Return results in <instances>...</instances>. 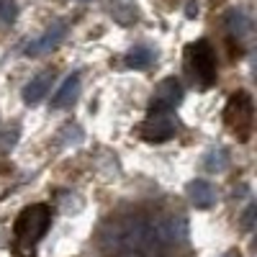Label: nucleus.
Instances as JSON below:
<instances>
[{
	"label": "nucleus",
	"mask_w": 257,
	"mask_h": 257,
	"mask_svg": "<svg viewBox=\"0 0 257 257\" xmlns=\"http://www.w3.org/2000/svg\"><path fill=\"white\" fill-rule=\"evenodd\" d=\"M175 137V121L170 113H152L142 126V139L144 142H167Z\"/></svg>",
	"instance_id": "obj_7"
},
{
	"label": "nucleus",
	"mask_w": 257,
	"mask_h": 257,
	"mask_svg": "<svg viewBox=\"0 0 257 257\" xmlns=\"http://www.w3.org/2000/svg\"><path fill=\"white\" fill-rule=\"evenodd\" d=\"M180 98H183L180 82L175 77H167L155 88V98H152V108H149V113H170L180 103Z\"/></svg>",
	"instance_id": "obj_6"
},
{
	"label": "nucleus",
	"mask_w": 257,
	"mask_h": 257,
	"mask_svg": "<svg viewBox=\"0 0 257 257\" xmlns=\"http://www.w3.org/2000/svg\"><path fill=\"white\" fill-rule=\"evenodd\" d=\"M108 6H111L113 21H118V24L128 26L137 21V3L134 0H108Z\"/></svg>",
	"instance_id": "obj_12"
},
{
	"label": "nucleus",
	"mask_w": 257,
	"mask_h": 257,
	"mask_svg": "<svg viewBox=\"0 0 257 257\" xmlns=\"http://www.w3.org/2000/svg\"><path fill=\"white\" fill-rule=\"evenodd\" d=\"M152 49H147V47H132L126 52V67H132V70H144L149 62H152Z\"/></svg>",
	"instance_id": "obj_13"
},
{
	"label": "nucleus",
	"mask_w": 257,
	"mask_h": 257,
	"mask_svg": "<svg viewBox=\"0 0 257 257\" xmlns=\"http://www.w3.org/2000/svg\"><path fill=\"white\" fill-rule=\"evenodd\" d=\"M49 219H52V211L44 203L24 208V213H21L18 221H16V239H18V244H26V247L36 244L41 237H44V231L49 226Z\"/></svg>",
	"instance_id": "obj_3"
},
{
	"label": "nucleus",
	"mask_w": 257,
	"mask_h": 257,
	"mask_svg": "<svg viewBox=\"0 0 257 257\" xmlns=\"http://www.w3.org/2000/svg\"><path fill=\"white\" fill-rule=\"evenodd\" d=\"M188 62L193 67V75L203 85H211L216 80V54H213V49L206 39H198L196 44L188 47Z\"/></svg>",
	"instance_id": "obj_4"
},
{
	"label": "nucleus",
	"mask_w": 257,
	"mask_h": 257,
	"mask_svg": "<svg viewBox=\"0 0 257 257\" xmlns=\"http://www.w3.org/2000/svg\"><path fill=\"white\" fill-rule=\"evenodd\" d=\"M18 16V6L13 0H0V24H13Z\"/></svg>",
	"instance_id": "obj_16"
},
{
	"label": "nucleus",
	"mask_w": 257,
	"mask_h": 257,
	"mask_svg": "<svg viewBox=\"0 0 257 257\" xmlns=\"http://www.w3.org/2000/svg\"><path fill=\"white\" fill-rule=\"evenodd\" d=\"M224 257H239V252H226Z\"/></svg>",
	"instance_id": "obj_18"
},
{
	"label": "nucleus",
	"mask_w": 257,
	"mask_h": 257,
	"mask_svg": "<svg viewBox=\"0 0 257 257\" xmlns=\"http://www.w3.org/2000/svg\"><path fill=\"white\" fill-rule=\"evenodd\" d=\"M252 111H254L252 108V98L244 90L234 93L229 98V103H226V108H224V121H226V126L231 128V134L237 137L239 142H247L249 134H252V121H254Z\"/></svg>",
	"instance_id": "obj_2"
},
{
	"label": "nucleus",
	"mask_w": 257,
	"mask_h": 257,
	"mask_svg": "<svg viewBox=\"0 0 257 257\" xmlns=\"http://www.w3.org/2000/svg\"><path fill=\"white\" fill-rule=\"evenodd\" d=\"M226 26H229L231 34L244 36V34L249 31V18H247V13H244L242 8H231V11L226 13Z\"/></svg>",
	"instance_id": "obj_14"
},
{
	"label": "nucleus",
	"mask_w": 257,
	"mask_h": 257,
	"mask_svg": "<svg viewBox=\"0 0 257 257\" xmlns=\"http://www.w3.org/2000/svg\"><path fill=\"white\" fill-rule=\"evenodd\" d=\"M149 226L157 244H175L188 237V224L183 216H157L155 221H149Z\"/></svg>",
	"instance_id": "obj_5"
},
{
	"label": "nucleus",
	"mask_w": 257,
	"mask_h": 257,
	"mask_svg": "<svg viewBox=\"0 0 257 257\" xmlns=\"http://www.w3.org/2000/svg\"><path fill=\"white\" fill-rule=\"evenodd\" d=\"M185 13H188V18H196V16H198V3H193V0H190L188 8H185Z\"/></svg>",
	"instance_id": "obj_17"
},
{
	"label": "nucleus",
	"mask_w": 257,
	"mask_h": 257,
	"mask_svg": "<svg viewBox=\"0 0 257 257\" xmlns=\"http://www.w3.org/2000/svg\"><path fill=\"white\" fill-rule=\"evenodd\" d=\"M49 85H52V72H41V75L31 77L26 82V88H24V100L29 105H36L41 98L49 93Z\"/></svg>",
	"instance_id": "obj_11"
},
{
	"label": "nucleus",
	"mask_w": 257,
	"mask_h": 257,
	"mask_svg": "<svg viewBox=\"0 0 257 257\" xmlns=\"http://www.w3.org/2000/svg\"><path fill=\"white\" fill-rule=\"evenodd\" d=\"M62 39H64V24H54V26H49L44 34H41L36 41H31V44L26 47V54H29V57H36V54L52 52Z\"/></svg>",
	"instance_id": "obj_9"
},
{
	"label": "nucleus",
	"mask_w": 257,
	"mask_h": 257,
	"mask_svg": "<svg viewBox=\"0 0 257 257\" xmlns=\"http://www.w3.org/2000/svg\"><path fill=\"white\" fill-rule=\"evenodd\" d=\"M105 242L121 257H147L157 247L152 226L142 219H126V221L111 224L108 234H105Z\"/></svg>",
	"instance_id": "obj_1"
},
{
	"label": "nucleus",
	"mask_w": 257,
	"mask_h": 257,
	"mask_svg": "<svg viewBox=\"0 0 257 257\" xmlns=\"http://www.w3.org/2000/svg\"><path fill=\"white\" fill-rule=\"evenodd\" d=\"M77 93H80V75L75 72V75H70L67 80H64L59 85V90L52 95V105H54V108H67V105L75 103Z\"/></svg>",
	"instance_id": "obj_10"
},
{
	"label": "nucleus",
	"mask_w": 257,
	"mask_h": 257,
	"mask_svg": "<svg viewBox=\"0 0 257 257\" xmlns=\"http://www.w3.org/2000/svg\"><path fill=\"white\" fill-rule=\"evenodd\" d=\"M226 165H229V160H226L224 149H208L203 157V167L208 173H221V170H226Z\"/></svg>",
	"instance_id": "obj_15"
},
{
	"label": "nucleus",
	"mask_w": 257,
	"mask_h": 257,
	"mask_svg": "<svg viewBox=\"0 0 257 257\" xmlns=\"http://www.w3.org/2000/svg\"><path fill=\"white\" fill-rule=\"evenodd\" d=\"M188 198L196 208H211L213 203H216V188L203 178L190 180L188 183Z\"/></svg>",
	"instance_id": "obj_8"
}]
</instances>
